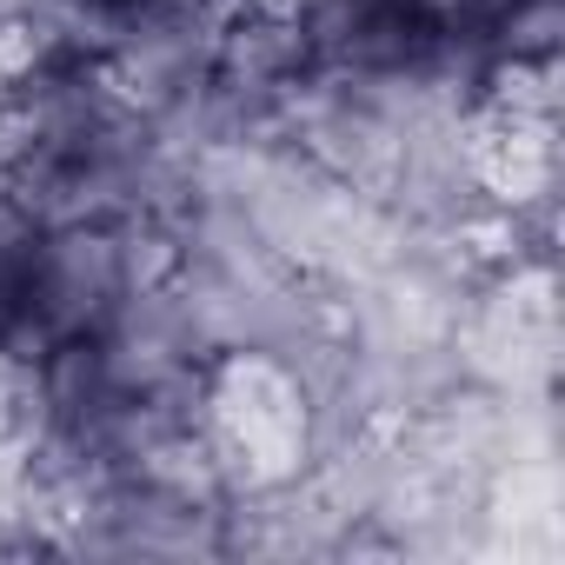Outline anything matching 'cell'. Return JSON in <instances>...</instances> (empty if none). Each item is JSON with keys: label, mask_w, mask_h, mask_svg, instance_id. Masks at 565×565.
<instances>
[{"label": "cell", "mask_w": 565, "mask_h": 565, "mask_svg": "<svg viewBox=\"0 0 565 565\" xmlns=\"http://www.w3.org/2000/svg\"><path fill=\"white\" fill-rule=\"evenodd\" d=\"M47 433V373L34 353L0 347V479L28 472Z\"/></svg>", "instance_id": "obj_3"}, {"label": "cell", "mask_w": 565, "mask_h": 565, "mask_svg": "<svg viewBox=\"0 0 565 565\" xmlns=\"http://www.w3.org/2000/svg\"><path fill=\"white\" fill-rule=\"evenodd\" d=\"M200 446L220 486H294L313 459V399L300 366L266 347H220L200 366Z\"/></svg>", "instance_id": "obj_1"}, {"label": "cell", "mask_w": 565, "mask_h": 565, "mask_svg": "<svg viewBox=\"0 0 565 565\" xmlns=\"http://www.w3.org/2000/svg\"><path fill=\"white\" fill-rule=\"evenodd\" d=\"M34 220L0 193V347H14L21 327V294H28V253H34Z\"/></svg>", "instance_id": "obj_4"}, {"label": "cell", "mask_w": 565, "mask_h": 565, "mask_svg": "<svg viewBox=\"0 0 565 565\" xmlns=\"http://www.w3.org/2000/svg\"><path fill=\"white\" fill-rule=\"evenodd\" d=\"M140 266V233L134 220H54L34 233L28 253V294H21V327L14 353H54L67 340L100 333L134 287H147Z\"/></svg>", "instance_id": "obj_2"}, {"label": "cell", "mask_w": 565, "mask_h": 565, "mask_svg": "<svg viewBox=\"0 0 565 565\" xmlns=\"http://www.w3.org/2000/svg\"><path fill=\"white\" fill-rule=\"evenodd\" d=\"M94 8L100 14H120V8H140V0H94Z\"/></svg>", "instance_id": "obj_5"}]
</instances>
